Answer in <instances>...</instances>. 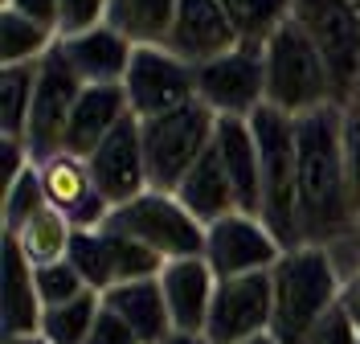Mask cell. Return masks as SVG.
<instances>
[{
    "label": "cell",
    "instance_id": "6da1fadb",
    "mask_svg": "<svg viewBox=\"0 0 360 344\" xmlns=\"http://www.w3.org/2000/svg\"><path fill=\"white\" fill-rule=\"evenodd\" d=\"M299 144V242L332 250L360 234V209L352 201L348 160H344V107L295 119Z\"/></svg>",
    "mask_w": 360,
    "mask_h": 344
},
{
    "label": "cell",
    "instance_id": "7a4b0ae2",
    "mask_svg": "<svg viewBox=\"0 0 360 344\" xmlns=\"http://www.w3.org/2000/svg\"><path fill=\"white\" fill-rule=\"evenodd\" d=\"M270 287H274L270 336L278 344H307L315 324L332 307H340L344 275L323 246H295L274 262Z\"/></svg>",
    "mask_w": 360,
    "mask_h": 344
},
{
    "label": "cell",
    "instance_id": "3957f363",
    "mask_svg": "<svg viewBox=\"0 0 360 344\" xmlns=\"http://www.w3.org/2000/svg\"><path fill=\"white\" fill-rule=\"evenodd\" d=\"M262 66H266V107L274 111L303 119L336 103V87L323 53L295 21H287L262 46Z\"/></svg>",
    "mask_w": 360,
    "mask_h": 344
},
{
    "label": "cell",
    "instance_id": "277c9868",
    "mask_svg": "<svg viewBox=\"0 0 360 344\" xmlns=\"http://www.w3.org/2000/svg\"><path fill=\"white\" fill-rule=\"evenodd\" d=\"M258 164H262V222L283 242V250L303 246L299 242V144H295V119L274 107H262L250 119Z\"/></svg>",
    "mask_w": 360,
    "mask_h": 344
},
{
    "label": "cell",
    "instance_id": "5b68a950",
    "mask_svg": "<svg viewBox=\"0 0 360 344\" xmlns=\"http://www.w3.org/2000/svg\"><path fill=\"white\" fill-rule=\"evenodd\" d=\"M143 132V160H148V184L156 193H176L180 181L193 172V164L217 139V115L205 107L201 98L184 103L176 111L156 115L139 123Z\"/></svg>",
    "mask_w": 360,
    "mask_h": 344
},
{
    "label": "cell",
    "instance_id": "8992f818",
    "mask_svg": "<svg viewBox=\"0 0 360 344\" xmlns=\"http://www.w3.org/2000/svg\"><path fill=\"white\" fill-rule=\"evenodd\" d=\"M107 226L131 234L148 250H156L164 262L172 258H201L205 254V226L176 201V193L148 189L143 197L127 201L107 217Z\"/></svg>",
    "mask_w": 360,
    "mask_h": 344
},
{
    "label": "cell",
    "instance_id": "52a82bcc",
    "mask_svg": "<svg viewBox=\"0 0 360 344\" xmlns=\"http://www.w3.org/2000/svg\"><path fill=\"white\" fill-rule=\"evenodd\" d=\"M291 21L323 53L336 103L344 107L360 74V4L356 0H295Z\"/></svg>",
    "mask_w": 360,
    "mask_h": 344
},
{
    "label": "cell",
    "instance_id": "ba28073f",
    "mask_svg": "<svg viewBox=\"0 0 360 344\" xmlns=\"http://www.w3.org/2000/svg\"><path fill=\"white\" fill-rule=\"evenodd\" d=\"M70 262L82 275L90 291H111L119 283H139V279H160L164 258L156 250H148L143 242H135L131 234L115 226L98 229H78L74 246H70Z\"/></svg>",
    "mask_w": 360,
    "mask_h": 344
},
{
    "label": "cell",
    "instance_id": "9c48e42d",
    "mask_svg": "<svg viewBox=\"0 0 360 344\" xmlns=\"http://www.w3.org/2000/svg\"><path fill=\"white\" fill-rule=\"evenodd\" d=\"M123 94L135 119L148 123L197 98V66L176 58L168 46H135L127 78H123Z\"/></svg>",
    "mask_w": 360,
    "mask_h": 344
},
{
    "label": "cell",
    "instance_id": "30bf717a",
    "mask_svg": "<svg viewBox=\"0 0 360 344\" xmlns=\"http://www.w3.org/2000/svg\"><path fill=\"white\" fill-rule=\"evenodd\" d=\"M197 98L217 119H254L266 107V66L262 46H233L229 53L197 66Z\"/></svg>",
    "mask_w": 360,
    "mask_h": 344
},
{
    "label": "cell",
    "instance_id": "8fae6325",
    "mask_svg": "<svg viewBox=\"0 0 360 344\" xmlns=\"http://www.w3.org/2000/svg\"><path fill=\"white\" fill-rule=\"evenodd\" d=\"M82 91H86V82L74 74L62 46H53V53L37 66V91H33V107H29V123H25V148H29L33 164H45L49 156L62 152L70 111Z\"/></svg>",
    "mask_w": 360,
    "mask_h": 344
},
{
    "label": "cell",
    "instance_id": "7c38bea8",
    "mask_svg": "<svg viewBox=\"0 0 360 344\" xmlns=\"http://www.w3.org/2000/svg\"><path fill=\"white\" fill-rule=\"evenodd\" d=\"M283 242L270 234L262 217L229 213L205 229V258L217 279H242V275H270L274 262L283 258Z\"/></svg>",
    "mask_w": 360,
    "mask_h": 344
},
{
    "label": "cell",
    "instance_id": "4fadbf2b",
    "mask_svg": "<svg viewBox=\"0 0 360 344\" xmlns=\"http://www.w3.org/2000/svg\"><path fill=\"white\" fill-rule=\"evenodd\" d=\"M270 316H274L270 275L221 279L217 295H213V307H209L205 340L209 344H246L254 336L270 332Z\"/></svg>",
    "mask_w": 360,
    "mask_h": 344
},
{
    "label": "cell",
    "instance_id": "5bb4252c",
    "mask_svg": "<svg viewBox=\"0 0 360 344\" xmlns=\"http://www.w3.org/2000/svg\"><path fill=\"white\" fill-rule=\"evenodd\" d=\"M86 164H90V177L98 184V193L107 197L111 213L152 189L148 184V160H143V132H139L135 115H127L111 136L90 152Z\"/></svg>",
    "mask_w": 360,
    "mask_h": 344
},
{
    "label": "cell",
    "instance_id": "9a60e30c",
    "mask_svg": "<svg viewBox=\"0 0 360 344\" xmlns=\"http://www.w3.org/2000/svg\"><path fill=\"white\" fill-rule=\"evenodd\" d=\"M41 172V189L49 209H58L74 229H98L107 226L111 217V205L107 197L98 193V184L90 177V164L82 156H70V152H58L45 164H37Z\"/></svg>",
    "mask_w": 360,
    "mask_h": 344
},
{
    "label": "cell",
    "instance_id": "2e32d148",
    "mask_svg": "<svg viewBox=\"0 0 360 344\" xmlns=\"http://www.w3.org/2000/svg\"><path fill=\"white\" fill-rule=\"evenodd\" d=\"M233 46H242V37L233 33L221 0H180L176 4V21L168 33V49L176 58H184L188 66H205L229 53Z\"/></svg>",
    "mask_w": 360,
    "mask_h": 344
},
{
    "label": "cell",
    "instance_id": "e0dca14e",
    "mask_svg": "<svg viewBox=\"0 0 360 344\" xmlns=\"http://www.w3.org/2000/svg\"><path fill=\"white\" fill-rule=\"evenodd\" d=\"M217 283L221 279L213 275L209 258H172L164 262L160 271V287H164V299H168V316H172V328L176 332H188V336H205V324H209V307H213V295H217Z\"/></svg>",
    "mask_w": 360,
    "mask_h": 344
},
{
    "label": "cell",
    "instance_id": "ac0fdd59",
    "mask_svg": "<svg viewBox=\"0 0 360 344\" xmlns=\"http://www.w3.org/2000/svg\"><path fill=\"white\" fill-rule=\"evenodd\" d=\"M221 168L229 177L238 213L262 217V164H258V144L250 119H217V139H213Z\"/></svg>",
    "mask_w": 360,
    "mask_h": 344
},
{
    "label": "cell",
    "instance_id": "d6986e66",
    "mask_svg": "<svg viewBox=\"0 0 360 344\" xmlns=\"http://www.w3.org/2000/svg\"><path fill=\"white\" fill-rule=\"evenodd\" d=\"M58 46H62L66 62L74 66V74L86 87H123L127 66H131V53H135V46L123 33H115L111 25L78 33V37H66Z\"/></svg>",
    "mask_w": 360,
    "mask_h": 344
},
{
    "label": "cell",
    "instance_id": "ffe728a7",
    "mask_svg": "<svg viewBox=\"0 0 360 344\" xmlns=\"http://www.w3.org/2000/svg\"><path fill=\"white\" fill-rule=\"evenodd\" d=\"M131 115L127 107V94L123 87H86L78 94L74 111H70V123H66V139H62V152L70 156H82L90 160V152L111 136L115 127Z\"/></svg>",
    "mask_w": 360,
    "mask_h": 344
},
{
    "label": "cell",
    "instance_id": "44dd1931",
    "mask_svg": "<svg viewBox=\"0 0 360 344\" xmlns=\"http://www.w3.org/2000/svg\"><path fill=\"white\" fill-rule=\"evenodd\" d=\"M41 316L45 307H41V295H37L33 262L25 258L21 242L13 234H4V303H0L4 336H37Z\"/></svg>",
    "mask_w": 360,
    "mask_h": 344
},
{
    "label": "cell",
    "instance_id": "7402d4cb",
    "mask_svg": "<svg viewBox=\"0 0 360 344\" xmlns=\"http://www.w3.org/2000/svg\"><path fill=\"white\" fill-rule=\"evenodd\" d=\"M103 307L115 312L119 320L131 328L139 344H164L176 328L168 316V299L160 279H139V283H119L111 291H103Z\"/></svg>",
    "mask_w": 360,
    "mask_h": 344
},
{
    "label": "cell",
    "instance_id": "603a6c76",
    "mask_svg": "<svg viewBox=\"0 0 360 344\" xmlns=\"http://www.w3.org/2000/svg\"><path fill=\"white\" fill-rule=\"evenodd\" d=\"M176 201L205 229L213 226V222H221V217H229V213H238V201H233V189H229V177H225V168H221L217 148H209L201 160L193 164V172L176 189Z\"/></svg>",
    "mask_w": 360,
    "mask_h": 344
},
{
    "label": "cell",
    "instance_id": "cb8c5ba5",
    "mask_svg": "<svg viewBox=\"0 0 360 344\" xmlns=\"http://www.w3.org/2000/svg\"><path fill=\"white\" fill-rule=\"evenodd\" d=\"M180 0H111L107 25L123 33L131 46H168Z\"/></svg>",
    "mask_w": 360,
    "mask_h": 344
},
{
    "label": "cell",
    "instance_id": "d4e9b609",
    "mask_svg": "<svg viewBox=\"0 0 360 344\" xmlns=\"http://www.w3.org/2000/svg\"><path fill=\"white\" fill-rule=\"evenodd\" d=\"M74 234H78V229L70 226L58 209L45 205L41 213H37V217H29V222H25L13 238L21 242L25 258H29L33 267H49V262H62V258H70Z\"/></svg>",
    "mask_w": 360,
    "mask_h": 344
},
{
    "label": "cell",
    "instance_id": "484cf974",
    "mask_svg": "<svg viewBox=\"0 0 360 344\" xmlns=\"http://www.w3.org/2000/svg\"><path fill=\"white\" fill-rule=\"evenodd\" d=\"M53 46H58L53 29H41L29 17L4 8V17H0V66H37L53 53Z\"/></svg>",
    "mask_w": 360,
    "mask_h": 344
},
{
    "label": "cell",
    "instance_id": "4316f807",
    "mask_svg": "<svg viewBox=\"0 0 360 344\" xmlns=\"http://www.w3.org/2000/svg\"><path fill=\"white\" fill-rule=\"evenodd\" d=\"M221 8L233 25V33L246 46H266L270 37L291 21L295 0H221Z\"/></svg>",
    "mask_w": 360,
    "mask_h": 344
},
{
    "label": "cell",
    "instance_id": "83f0119b",
    "mask_svg": "<svg viewBox=\"0 0 360 344\" xmlns=\"http://www.w3.org/2000/svg\"><path fill=\"white\" fill-rule=\"evenodd\" d=\"M103 312V295L98 291H82L70 303H58V307H45L41 316V336L49 344H86L90 328Z\"/></svg>",
    "mask_w": 360,
    "mask_h": 344
},
{
    "label": "cell",
    "instance_id": "f1b7e54d",
    "mask_svg": "<svg viewBox=\"0 0 360 344\" xmlns=\"http://www.w3.org/2000/svg\"><path fill=\"white\" fill-rule=\"evenodd\" d=\"M37 66H0V132L4 136L25 139V123L37 91Z\"/></svg>",
    "mask_w": 360,
    "mask_h": 344
},
{
    "label": "cell",
    "instance_id": "f546056e",
    "mask_svg": "<svg viewBox=\"0 0 360 344\" xmlns=\"http://www.w3.org/2000/svg\"><path fill=\"white\" fill-rule=\"evenodd\" d=\"M45 205L49 201H45V189H41V172H37V164H29L13 184H4V234H17Z\"/></svg>",
    "mask_w": 360,
    "mask_h": 344
},
{
    "label": "cell",
    "instance_id": "4dcf8cb0",
    "mask_svg": "<svg viewBox=\"0 0 360 344\" xmlns=\"http://www.w3.org/2000/svg\"><path fill=\"white\" fill-rule=\"evenodd\" d=\"M37 275V295H41V307H58V303H70L78 299L82 291H90L82 275L74 271V262L62 258V262H49V267H33Z\"/></svg>",
    "mask_w": 360,
    "mask_h": 344
},
{
    "label": "cell",
    "instance_id": "1f68e13d",
    "mask_svg": "<svg viewBox=\"0 0 360 344\" xmlns=\"http://www.w3.org/2000/svg\"><path fill=\"white\" fill-rule=\"evenodd\" d=\"M107 4L111 0H58V42L103 29L107 25Z\"/></svg>",
    "mask_w": 360,
    "mask_h": 344
},
{
    "label": "cell",
    "instance_id": "d6a6232c",
    "mask_svg": "<svg viewBox=\"0 0 360 344\" xmlns=\"http://www.w3.org/2000/svg\"><path fill=\"white\" fill-rule=\"evenodd\" d=\"M307 344H360V332L352 328V320L340 307H332L323 320L315 324V332L307 336Z\"/></svg>",
    "mask_w": 360,
    "mask_h": 344
},
{
    "label": "cell",
    "instance_id": "836d02e7",
    "mask_svg": "<svg viewBox=\"0 0 360 344\" xmlns=\"http://www.w3.org/2000/svg\"><path fill=\"white\" fill-rule=\"evenodd\" d=\"M86 344H139V336H135L131 328L115 316V312L103 307V312H98V320H94V328H90Z\"/></svg>",
    "mask_w": 360,
    "mask_h": 344
},
{
    "label": "cell",
    "instance_id": "e575fe53",
    "mask_svg": "<svg viewBox=\"0 0 360 344\" xmlns=\"http://www.w3.org/2000/svg\"><path fill=\"white\" fill-rule=\"evenodd\" d=\"M4 8H13V13L29 17L33 25L58 33V0H4Z\"/></svg>",
    "mask_w": 360,
    "mask_h": 344
},
{
    "label": "cell",
    "instance_id": "d590c367",
    "mask_svg": "<svg viewBox=\"0 0 360 344\" xmlns=\"http://www.w3.org/2000/svg\"><path fill=\"white\" fill-rule=\"evenodd\" d=\"M340 312L352 320V328L360 332V271L344 279V291H340Z\"/></svg>",
    "mask_w": 360,
    "mask_h": 344
},
{
    "label": "cell",
    "instance_id": "8d00e7d4",
    "mask_svg": "<svg viewBox=\"0 0 360 344\" xmlns=\"http://www.w3.org/2000/svg\"><path fill=\"white\" fill-rule=\"evenodd\" d=\"M164 344H209V340H205V336H188V332H172Z\"/></svg>",
    "mask_w": 360,
    "mask_h": 344
},
{
    "label": "cell",
    "instance_id": "74e56055",
    "mask_svg": "<svg viewBox=\"0 0 360 344\" xmlns=\"http://www.w3.org/2000/svg\"><path fill=\"white\" fill-rule=\"evenodd\" d=\"M4 344H49V340L37 332V336H4Z\"/></svg>",
    "mask_w": 360,
    "mask_h": 344
},
{
    "label": "cell",
    "instance_id": "f35d334b",
    "mask_svg": "<svg viewBox=\"0 0 360 344\" xmlns=\"http://www.w3.org/2000/svg\"><path fill=\"white\" fill-rule=\"evenodd\" d=\"M344 111H360V74H356V87L348 94V103H344Z\"/></svg>",
    "mask_w": 360,
    "mask_h": 344
},
{
    "label": "cell",
    "instance_id": "ab89813d",
    "mask_svg": "<svg viewBox=\"0 0 360 344\" xmlns=\"http://www.w3.org/2000/svg\"><path fill=\"white\" fill-rule=\"evenodd\" d=\"M246 344H278V340H274L270 332H262V336H254V340H246Z\"/></svg>",
    "mask_w": 360,
    "mask_h": 344
},
{
    "label": "cell",
    "instance_id": "60d3db41",
    "mask_svg": "<svg viewBox=\"0 0 360 344\" xmlns=\"http://www.w3.org/2000/svg\"><path fill=\"white\" fill-rule=\"evenodd\" d=\"M356 4H360V0H356Z\"/></svg>",
    "mask_w": 360,
    "mask_h": 344
}]
</instances>
